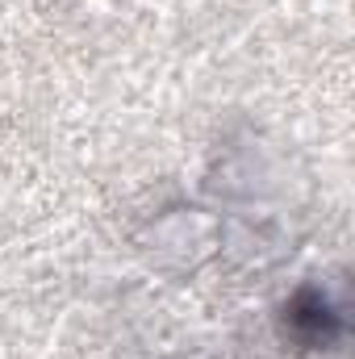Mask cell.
<instances>
[{
	"label": "cell",
	"instance_id": "6da1fadb",
	"mask_svg": "<svg viewBox=\"0 0 355 359\" xmlns=\"http://www.w3.org/2000/svg\"><path fill=\"white\" fill-rule=\"evenodd\" d=\"M280 334L297 351H326L343 339V313L335 309V301L322 288L301 284L280 309Z\"/></svg>",
	"mask_w": 355,
	"mask_h": 359
}]
</instances>
